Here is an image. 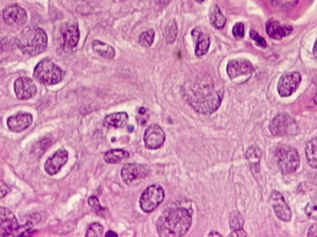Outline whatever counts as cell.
<instances>
[{"mask_svg":"<svg viewBox=\"0 0 317 237\" xmlns=\"http://www.w3.org/2000/svg\"><path fill=\"white\" fill-rule=\"evenodd\" d=\"M204 1L205 0H196V2H197V3H199V4H201V3H203Z\"/></svg>","mask_w":317,"mask_h":237,"instance_id":"obj_42","label":"cell"},{"mask_svg":"<svg viewBox=\"0 0 317 237\" xmlns=\"http://www.w3.org/2000/svg\"><path fill=\"white\" fill-rule=\"evenodd\" d=\"M165 142V133L160 125L151 124L145 131L144 144L148 149H158Z\"/></svg>","mask_w":317,"mask_h":237,"instance_id":"obj_9","label":"cell"},{"mask_svg":"<svg viewBox=\"0 0 317 237\" xmlns=\"http://www.w3.org/2000/svg\"><path fill=\"white\" fill-rule=\"evenodd\" d=\"M17 46L28 57L41 54L48 48L47 32L41 28H27L17 40Z\"/></svg>","mask_w":317,"mask_h":237,"instance_id":"obj_3","label":"cell"},{"mask_svg":"<svg viewBox=\"0 0 317 237\" xmlns=\"http://www.w3.org/2000/svg\"><path fill=\"white\" fill-rule=\"evenodd\" d=\"M244 225V219L241 214L238 211H233L230 213L229 217V226L231 228L232 231L241 229Z\"/></svg>","mask_w":317,"mask_h":237,"instance_id":"obj_28","label":"cell"},{"mask_svg":"<svg viewBox=\"0 0 317 237\" xmlns=\"http://www.w3.org/2000/svg\"><path fill=\"white\" fill-rule=\"evenodd\" d=\"M305 213L309 218L313 219V220H317V204L315 205L308 204L306 209H305Z\"/></svg>","mask_w":317,"mask_h":237,"instance_id":"obj_34","label":"cell"},{"mask_svg":"<svg viewBox=\"0 0 317 237\" xmlns=\"http://www.w3.org/2000/svg\"><path fill=\"white\" fill-rule=\"evenodd\" d=\"M248 233L245 232L243 229H237V230H234V231H232L231 233H229V237H244L247 236Z\"/></svg>","mask_w":317,"mask_h":237,"instance_id":"obj_36","label":"cell"},{"mask_svg":"<svg viewBox=\"0 0 317 237\" xmlns=\"http://www.w3.org/2000/svg\"><path fill=\"white\" fill-rule=\"evenodd\" d=\"M155 32L150 29L144 32H142L139 36V44L144 48H151V45L154 42Z\"/></svg>","mask_w":317,"mask_h":237,"instance_id":"obj_29","label":"cell"},{"mask_svg":"<svg viewBox=\"0 0 317 237\" xmlns=\"http://www.w3.org/2000/svg\"><path fill=\"white\" fill-rule=\"evenodd\" d=\"M61 35L65 49H74L78 45L80 39L79 28L76 22H67L61 28Z\"/></svg>","mask_w":317,"mask_h":237,"instance_id":"obj_16","label":"cell"},{"mask_svg":"<svg viewBox=\"0 0 317 237\" xmlns=\"http://www.w3.org/2000/svg\"><path fill=\"white\" fill-rule=\"evenodd\" d=\"M32 123V114L25 113V112H19V113L12 115L8 118V127L9 129L14 133H20L31 126Z\"/></svg>","mask_w":317,"mask_h":237,"instance_id":"obj_18","label":"cell"},{"mask_svg":"<svg viewBox=\"0 0 317 237\" xmlns=\"http://www.w3.org/2000/svg\"><path fill=\"white\" fill-rule=\"evenodd\" d=\"M271 134L275 136L294 135L298 133V125L289 114L281 113L275 116L269 125Z\"/></svg>","mask_w":317,"mask_h":237,"instance_id":"obj_7","label":"cell"},{"mask_svg":"<svg viewBox=\"0 0 317 237\" xmlns=\"http://www.w3.org/2000/svg\"><path fill=\"white\" fill-rule=\"evenodd\" d=\"M165 198L164 190L159 184H152L143 191L140 195L139 205L141 210L146 213H150L156 210L163 202Z\"/></svg>","mask_w":317,"mask_h":237,"instance_id":"obj_6","label":"cell"},{"mask_svg":"<svg viewBox=\"0 0 317 237\" xmlns=\"http://www.w3.org/2000/svg\"><path fill=\"white\" fill-rule=\"evenodd\" d=\"M210 21L213 26L216 29H223L226 25V17L222 13L220 8L217 5H214L210 8Z\"/></svg>","mask_w":317,"mask_h":237,"instance_id":"obj_24","label":"cell"},{"mask_svg":"<svg viewBox=\"0 0 317 237\" xmlns=\"http://www.w3.org/2000/svg\"><path fill=\"white\" fill-rule=\"evenodd\" d=\"M232 32H233L234 37L237 39V40L242 39V38L244 37V34H245V27H244V24H243L242 22H237V23L234 25L233 30H232Z\"/></svg>","mask_w":317,"mask_h":237,"instance_id":"obj_33","label":"cell"},{"mask_svg":"<svg viewBox=\"0 0 317 237\" xmlns=\"http://www.w3.org/2000/svg\"><path fill=\"white\" fill-rule=\"evenodd\" d=\"M145 168L140 166L134 163H128L125 164L124 167L122 168L121 171V177L123 179L124 183L127 185H130L131 183L135 181L136 179L140 177H145L147 174H144Z\"/></svg>","mask_w":317,"mask_h":237,"instance_id":"obj_19","label":"cell"},{"mask_svg":"<svg viewBox=\"0 0 317 237\" xmlns=\"http://www.w3.org/2000/svg\"><path fill=\"white\" fill-rule=\"evenodd\" d=\"M103 232H104V228L101 224H99L98 222H94L92 223L90 226L88 227L87 232L86 233V237H99L102 236Z\"/></svg>","mask_w":317,"mask_h":237,"instance_id":"obj_30","label":"cell"},{"mask_svg":"<svg viewBox=\"0 0 317 237\" xmlns=\"http://www.w3.org/2000/svg\"><path fill=\"white\" fill-rule=\"evenodd\" d=\"M14 92L19 99L27 100L36 96L38 87L32 79L28 77H20L14 83Z\"/></svg>","mask_w":317,"mask_h":237,"instance_id":"obj_13","label":"cell"},{"mask_svg":"<svg viewBox=\"0 0 317 237\" xmlns=\"http://www.w3.org/2000/svg\"><path fill=\"white\" fill-rule=\"evenodd\" d=\"M314 98H315V101L317 102V94L315 95V97H314Z\"/></svg>","mask_w":317,"mask_h":237,"instance_id":"obj_43","label":"cell"},{"mask_svg":"<svg viewBox=\"0 0 317 237\" xmlns=\"http://www.w3.org/2000/svg\"><path fill=\"white\" fill-rule=\"evenodd\" d=\"M3 21L12 26H20L25 24L28 20L27 12L21 6L14 5L9 6L3 11Z\"/></svg>","mask_w":317,"mask_h":237,"instance_id":"obj_11","label":"cell"},{"mask_svg":"<svg viewBox=\"0 0 317 237\" xmlns=\"http://www.w3.org/2000/svg\"><path fill=\"white\" fill-rule=\"evenodd\" d=\"M69 153L64 148L56 151L52 156L47 160L45 163V171L49 175H55L59 173L61 168L68 162Z\"/></svg>","mask_w":317,"mask_h":237,"instance_id":"obj_15","label":"cell"},{"mask_svg":"<svg viewBox=\"0 0 317 237\" xmlns=\"http://www.w3.org/2000/svg\"><path fill=\"white\" fill-rule=\"evenodd\" d=\"M250 36H251V38L253 39V41H254V42L256 43V45H257L258 47H260V48H262V49L267 48V42H266L265 39H264V37H262L256 31H254V30L252 29V30L250 31Z\"/></svg>","mask_w":317,"mask_h":237,"instance_id":"obj_32","label":"cell"},{"mask_svg":"<svg viewBox=\"0 0 317 237\" xmlns=\"http://www.w3.org/2000/svg\"><path fill=\"white\" fill-rule=\"evenodd\" d=\"M195 41H196V48H195V54L197 57H203L207 54L208 50L210 49V37L199 30V28H195L191 32Z\"/></svg>","mask_w":317,"mask_h":237,"instance_id":"obj_20","label":"cell"},{"mask_svg":"<svg viewBox=\"0 0 317 237\" xmlns=\"http://www.w3.org/2000/svg\"><path fill=\"white\" fill-rule=\"evenodd\" d=\"M265 29H266V32L269 37L274 40H281L286 36L290 35L293 31V28L291 25L281 24L278 21L274 19H271L266 22Z\"/></svg>","mask_w":317,"mask_h":237,"instance_id":"obj_17","label":"cell"},{"mask_svg":"<svg viewBox=\"0 0 317 237\" xmlns=\"http://www.w3.org/2000/svg\"><path fill=\"white\" fill-rule=\"evenodd\" d=\"M275 160L281 172L285 174L295 173L300 166L299 153L292 146H278L275 150Z\"/></svg>","mask_w":317,"mask_h":237,"instance_id":"obj_5","label":"cell"},{"mask_svg":"<svg viewBox=\"0 0 317 237\" xmlns=\"http://www.w3.org/2000/svg\"><path fill=\"white\" fill-rule=\"evenodd\" d=\"M254 71L252 62L246 59H231L226 67V72L231 80L239 76H251Z\"/></svg>","mask_w":317,"mask_h":237,"instance_id":"obj_10","label":"cell"},{"mask_svg":"<svg viewBox=\"0 0 317 237\" xmlns=\"http://www.w3.org/2000/svg\"><path fill=\"white\" fill-rule=\"evenodd\" d=\"M305 152L307 161L310 166L313 169H317V138H313L308 142Z\"/></svg>","mask_w":317,"mask_h":237,"instance_id":"obj_25","label":"cell"},{"mask_svg":"<svg viewBox=\"0 0 317 237\" xmlns=\"http://www.w3.org/2000/svg\"><path fill=\"white\" fill-rule=\"evenodd\" d=\"M88 205L90 206L92 208V210H94L98 215L103 216V214H104L105 209L103 208L102 206L100 205L99 201H98L97 198H96V196L89 198V200H88Z\"/></svg>","mask_w":317,"mask_h":237,"instance_id":"obj_31","label":"cell"},{"mask_svg":"<svg viewBox=\"0 0 317 237\" xmlns=\"http://www.w3.org/2000/svg\"><path fill=\"white\" fill-rule=\"evenodd\" d=\"M33 77L43 85L53 86L63 79L64 71L50 59H44L36 66Z\"/></svg>","mask_w":317,"mask_h":237,"instance_id":"obj_4","label":"cell"},{"mask_svg":"<svg viewBox=\"0 0 317 237\" xmlns=\"http://www.w3.org/2000/svg\"><path fill=\"white\" fill-rule=\"evenodd\" d=\"M3 75H4V70H2V69L0 68V81L2 80V78H3Z\"/></svg>","mask_w":317,"mask_h":237,"instance_id":"obj_41","label":"cell"},{"mask_svg":"<svg viewBox=\"0 0 317 237\" xmlns=\"http://www.w3.org/2000/svg\"><path fill=\"white\" fill-rule=\"evenodd\" d=\"M208 236H222V234L219 233L218 232H215V231H213V232H210L209 234H208Z\"/></svg>","mask_w":317,"mask_h":237,"instance_id":"obj_38","label":"cell"},{"mask_svg":"<svg viewBox=\"0 0 317 237\" xmlns=\"http://www.w3.org/2000/svg\"><path fill=\"white\" fill-rule=\"evenodd\" d=\"M105 235H106V236H118V234H117V233H116V232H113V231H109V232H107V233H106V234H105Z\"/></svg>","mask_w":317,"mask_h":237,"instance_id":"obj_39","label":"cell"},{"mask_svg":"<svg viewBox=\"0 0 317 237\" xmlns=\"http://www.w3.org/2000/svg\"><path fill=\"white\" fill-rule=\"evenodd\" d=\"M184 98L197 112L212 114L215 112L224 99L225 90L216 86L210 77L186 82L184 85Z\"/></svg>","mask_w":317,"mask_h":237,"instance_id":"obj_1","label":"cell"},{"mask_svg":"<svg viewBox=\"0 0 317 237\" xmlns=\"http://www.w3.org/2000/svg\"><path fill=\"white\" fill-rule=\"evenodd\" d=\"M312 52H313L314 57H315L317 59V39L316 41H315V43H314V46H313V50H312Z\"/></svg>","mask_w":317,"mask_h":237,"instance_id":"obj_40","label":"cell"},{"mask_svg":"<svg viewBox=\"0 0 317 237\" xmlns=\"http://www.w3.org/2000/svg\"><path fill=\"white\" fill-rule=\"evenodd\" d=\"M262 156V152L256 146H250L246 152V157L251 163L253 171H258L259 163Z\"/></svg>","mask_w":317,"mask_h":237,"instance_id":"obj_26","label":"cell"},{"mask_svg":"<svg viewBox=\"0 0 317 237\" xmlns=\"http://www.w3.org/2000/svg\"><path fill=\"white\" fill-rule=\"evenodd\" d=\"M19 224L16 217L11 210L0 208V235L9 236L16 234Z\"/></svg>","mask_w":317,"mask_h":237,"instance_id":"obj_12","label":"cell"},{"mask_svg":"<svg viewBox=\"0 0 317 237\" xmlns=\"http://www.w3.org/2000/svg\"><path fill=\"white\" fill-rule=\"evenodd\" d=\"M129 116L126 112H115L110 114L104 118V125L106 127L123 128L128 122Z\"/></svg>","mask_w":317,"mask_h":237,"instance_id":"obj_21","label":"cell"},{"mask_svg":"<svg viewBox=\"0 0 317 237\" xmlns=\"http://www.w3.org/2000/svg\"><path fill=\"white\" fill-rule=\"evenodd\" d=\"M192 212L183 207L169 208L157 221V232L161 237L185 235L192 224Z\"/></svg>","mask_w":317,"mask_h":237,"instance_id":"obj_2","label":"cell"},{"mask_svg":"<svg viewBox=\"0 0 317 237\" xmlns=\"http://www.w3.org/2000/svg\"><path fill=\"white\" fill-rule=\"evenodd\" d=\"M308 236H317V224H314V225H312V226L310 228V230H309V232H308Z\"/></svg>","mask_w":317,"mask_h":237,"instance_id":"obj_37","label":"cell"},{"mask_svg":"<svg viewBox=\"0 0 317 237\" xmlns=\"http://www.w3.org/2000/svg\"><path fill=\"white\" fill-rule=\"evenodd\" d=\"M129 152L124 149H112L105 153L104 161L109 164H116L129 157Z\"/></svg>","mask_w":317,"mask_h":237,"instance_id":"obj_23","label":"cell"},{"mask_svg":"<svg viewBox=\"0 0 317 237\" xmlns=\"http://www.w3.org/2000/svg\"><path fill=\"white\" fill-rule=\"evenodd\" d=\"M92 49L103 58L108 59H113L115 57V50L112 46L108 44L103 43L101 41L95 40L92 43Z\"/></svg>","mask_w":317,"mask_h":237,"instance_id":"obj_22","label":"cell"},{"mask_svg":"<svg viewBox=\"0 0 317 237\" xmlns=\"http://www.w3.org/2000/svg\"><path fill=\"white\" fill-rule=\"evenodd\" d=\"M270 203L273 207L274 214L283 221H290L292 217L291 209L286 203L283 195L277 191H274L270 196Z\"/></svg>","mask_w":317,"mask_h":237,"instance_id":"obj_14","label":"cell"},{"mask_svg":"<svg viewBox=\"0 0 317 237\" xmlns=\"http://www.w3.org/2000/svg\"><path fill=\"white\" fill-rule=\"evenodd\" d=\"M10 193V187L4 182L0 181V200Z\"/></svg>","mask_w":317,"mask_h":237,"instance_id":"obj_35","label":"cell"},{"mask_svg":"<svg viewBox=\"0 0 317 237\" xmlns=\"http://www.w3.org/2000/svg\"><path fill=\"white\" fill-rule=\"evenodd\" d=\"M301 76L299 72L287 73L281 78L277 84V92L281 97H291L300 87Z\"/></svg>","mask_w":317,"mask_h":237,"instance_id":"obj_8","label":"cell"},{"mask_svg":"<svg viewBox=\"0 0 317 237\" xmlns=\"http://www.w3.org/2000/svg\"><path fill=\"white\" fill-rule=\"evenodd\" d=\"M178 28L175 21H171L167 23L164 29V38L167 44H172L178 37Z\"/></svg>","mask_w":317,"mask_h":237,"instance_id":"obj_27","label":"cell"}]
</instances>
